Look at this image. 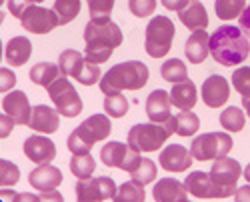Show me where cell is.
<instances>
[{"label":"cell","mask_w":250,"mask_h":202,"mask_svg":"<svg viewBox=\"0 0 250 202\" xmlns=\"http://www.w3.org/2000/svg\"><path fill=\"white\" fill-rule=\"evenodd\" d=\"M210 54L220 66H238L250 54L248 38L240 26H218L210 34Z\"/></svg>","instance_id":"cell-1"},{"label":"cell","mask_w":250,"mask_h":202,"mask_svg":"<svg viewBox=\"0 0 250 202\" xmlns=\"http://www.w3.org/2000/svg\"><path fill=\"white\" fill-rule=\"evenodd\" d=\"M86 42V60L94 64H102L112 56V50L122 44L120 26L112 20H90L84 26Z\"/></svg>","instance_id":"cell-2"},{"label":"cell","mask_w":250,"mask_h":202,"mask_svg":"<svg viewBox=\"0 0 250 202\" xmlns=\"http://www.w3.org/2000/svg\"><path fill=\"white\" fill-rule=\"evenodd\" d=\"M148 66L140 62V60H128V62H120L106 70L100 78V90L104 96L120 94L122 90H140L148 82Z\"/></svg>","instance_id":"cell-3"},{"label":"cell","mask_w":250,"mask_h":202,"mask_svg":"<svg viewBox=\"0 0 250 202\" xmlns=\"http://www.w3.org/2000/svg\"><path fill=\"white\" fill-rule=\"evenodd\" d=\"M110 130L112 126L108 114H92L68 136V150L72 154H88L96 142H102V140L108 138Z\"/></svg>","instance_id":"cell-4"},{"label":"cell","mask_w":250,"mask_h":202,"mask_svg":"<svg viewBox=\"0 0 250 202\" xmlns=\"http://www.w3.org/2000/svg\"><path fill=\"white\" fill-rule=\"evenodd\" d=\"M174 34L176 28L168 16H154L146 26V40H144V48H146L148 56L162 58L168 54V50L172 48Z\"/></svg>","instance_id":"cell-5"},{"label":"cell","mask_w":250,"mask_h":202,"mask_svg":"<svg viewBox=\"0 0 250 202\" xmlns=\"http://www.w3.org/2000/svg\"><path fill=\"white\" fill-rule=\"evenodd\" d=\"M230 150H232V138L228 132H204L192 140L190 146L192 158L200 160V162L224 158Z\"/></svg>","instance_id":"cell-6"},{"label":"cell","mask_w":250,"mask_h":202,"mask_svg":"<svg viewBox=\"0 0 250 202\" xmlns=\"http://www.w3.org/2000/svg\"><path fill=\"white\" fill-rule=\"evenodd\" d=\"M46 90H48V96L54 102L58 114L66 116V118H74L82 112V98L76 92V88L72 86L68 76H58Z\"/></svg>","instance_id":"cell-7"},{"label":"cell","mask_w":250,"mask_h":202,"mask_svg":"<svg viewBox=\"0 0 250 202\" xmlns=\"http://www.w3.org/2000/svg\"><path fill=\"white\" fill-rule=\"evenodd\" d=\"M208 174H210L212 182L216 186L218 198H228V196H234V192H236V184L242 176V166L238 160L224 156V158L214 160Z\"/></svg>","instance_id":"cell-8"},{"label":"cell","mask_w":250,"mask_h":202,"mask_svg":"<svg viewBox=\"0 0 250 202\" xmlns=\"http://www.w3.org/2000/svg\"><path fill=\"white\" fill-rule=\"evenodd\" d=\"M168 130L164 124L148 122V124H134L128 132V146L138 152H154L168 140Z\"/></svg>","instance_id":"cell-9"},{"label":"cell","mask_w":250,"mask_h":202,"mask_svg":"<svg viewBox=\"0 0 250 202\" xmlns=\"http://www.w3.org/2000/svg\"><path fill=\"white\" fill-rule=\"evenodd\" d=\"M100 160L106 166L110 168H120L124 172H134L140 164V152L130 148L128 144H122V142H116V140H112V142H106L102 146L100 150Z\"/></svg>","instance_id":"cell-10"},{"label":"cell","mask_w":250,"mask_h":202,"mask_svg":"<svg viewBox=\"0 0 250 202\" xmlns=\"http://www.w3.org/2000/svg\"><path fill=\"white\" fill-rule=\"evenodd\" d=\"M116 182L110 176L84 178L76 182V200L78 202H104L116 194Z\"/></svg>","instance_id":"cell-11"},{"label":"cell","mask_w":250,"mask_h":202,"mask_svg":"<svg viewBox=\"0 0 250 202\" xmlns=\"http://www.w3.org/2000/svg\"><path fill=\"white\" fill-rule=\"evenodd\" d=\"M20 24H22L24 30H28L32 34H48L58 26L56 14L44 6H38V4H32L22 12Z\"/></svg>","instance_id":"cell-12"},{"label":"cell","mask_w":250,"mask_h":202,"mask_svg":"<svg viewBox=\"0 0 250 202\" xmlns=\"http://www.w3.org/2000/svg\"><path fill=\"white\" fill-rule=\"evenodd\" d=\"M202 102L208 108H220L226 104L228 96H230V84L226 82L224 76L212 74L202 82Z\"/></svg>","instance_id":"cell-13"},{"label":"cell","mask_w":250,"mask_h":202,"mask_svg":"<svg viewBox=\"0 0 250 202\" xmlns=\"http://www.w3.org/2000/svg\"><path fill=\"white\" fill-rule=\"evenodd\" d=\"M24 154L36 164H50L56 156V146L50 138L32 134L24 140Z\"/></svg>","instance_id":"cell-14"},{"label":"cell","mask_w":250,"mask_h":202,"mask_svg":"<svg viewBox=\"0 0 250 202\" xmlns=\"http://www.w3.org/2000/svg\"><path fill=\"white\" fill-rule=\"evenodd\" d=\"M192 154L190 150H186V146L182 144H170V146H166L160 156H158V162L164 170H168V172H184V170H188L192 166Z\"/></svg>","instance_id":"cell-15"},{"label":"cell","mask_w":250,"mask_h":202,"mask_svg":"<svg viewBox=\"0 0 250 202\" xmlns=\"http://www.w3.org/2000/svg\"><path fill=\"white\" fill-rule=\"evenodd\" d=\"M2 108L4 114H8L14 124H28L30 122V102H28V96L22 90H10V94L4 96L2 100Z\"/></svg>","instance_id":"cell-16"},{"label":"cell","mask_w":250,"mask_h":202,"mask_svg":"<svg viewBox=\"0 0 250 202\" xmlns=\"http://www.w3.org/2000/svg\"><path fill=\"white\" fill-rule=\"evenodd\" d=\"M28 182L32 188H36L40 192H50V190H56L60 186L62 172L52 164H38L28 174Z\"/></svg>","instance_id":"cell-17"},{"label":"cell","mask_w":250,"mask_h":202,"mask_svg":"<svg viewBox=\"0 0 250 202\" xmlns=\"http://www.w3.org/2000/svg\"><path fill=\"white\" fill-rule=\"evenodd\" d=\"M28 126L36 132H42V134H52L58 130L60 126V114L56 108H50L46 104H38L32 108L30 112V122Z\"/></svg>","instance_id":"cell-18"},{"label":"cell","mask_w":250,"mask_h":202,"mask_svg":"<svg viewBox=\"0 0 250 202\" xmlns=\"http://www.w3.org/2000/svg\"><path fill=\"white\" fill-rule=\"evenodd\" d=\"M152 196L154 202H186L188 190L176 178H160L152 188Z\"/></svg>","instance_id":"cell-19"},{"label":"cell","mask_w":250,"mask_h":202,"mask_svg":"<svg viewBox=\"0 0 250 202\" xmlns=\"http://www.w3.org/2000/svg\"><path fill=\"white\" fill-rule=\"evenodd\" d=\"M170 94L166 90H152L146 98V114L150 118V122L164 124L172 114H170Z\"/></svg>","instance_id":"cell-20"},{"label":"cell","mask_w":250,"mask_h":202,"mask_svg":"<svg viewBox=\"0 0 250 202\" xmlns=\"http://www.w3.org/2000/svg\"><path fill=\"white\" fill-rule=\"evenodd\" d=\"M184 54L192 64H202L206 56L210 54V36L206 30H194L184 44Z\"/></svg>","instance_id":"cell-21"},{"label":"cell","mask_w":250,"mask_h":202,"mask_svg":"<svg viewBox=\"0 0 250 202\" xmlns=\"http://www.w3.org/2000/svg\"><path fill=\"white\" fill-rule=\"evenodd\" d=\"M186 190L188 194L196 196V198H218V192H216V186L212 182V178L208 172H202V170H194L186 176V182H184Z\"/></svg>","instance_id":"cell-22"},{"label":"cell","mask_w":250,"mask_h":202,"mask_svg":"<svg viewBox=\"0 0 250 202\" xmlns=\"http://www.w3.org/2000/svg\"><path fill=\"white\" fill-rule=\"evenodd\" d=\"M196 100H198V90L190 78L182 80V82H176L170 90V102H172V106H176L180 110H192Z\"/></svg>","instance_id":"cell-23"},{"label":"cell","mask_w":250,"mask_h":202,"mask_svg":"<svg viewBox=\"0 0 250 202\" xmlns=\"http://www.w3.org/2000/svg\"><path fill=\"white\" fill-rule=\"evenodd\" d=\"M32 54V44L26 36H14L4 48V58L10 66H24Z\"/></svg>","instance_id":"cell-24"},{"label":"cell","mask_w":250,"mask_h":202,"mask_svg":"<svg viewBox=\"0 0 250 202\" xmlns=\"http://www.w3.org/2000/svg\"><path fill=\"white\" fill-rule=\"evenodd\" d=\"M178 18H180V22L186 28H190L192 32L194 30H206V26H208V12H206L204 4L198 2V0H192V2L186 4L178 12Z\"/></svg>","instance_id":"cell-25"},{"label":"cell","mask_w":250,"mask_h":202,"mask_svg":"<svg viewBox=\"0 0 250 202\" xmlns=\"http://www.w3.org/2000/svg\"><path fill=\"white\" fill-rule=\"evenodd\" d=\"M58 76H60V68L58 64H52V62H38L30 68V80L44 88H48Z\"/></svg>","instance_id":"cell-26"},{"label":"cell","mask_w":250,"mask_h":202,"mask_svg":"<svg viewBox=\"0 0 250 202\" xmlns=\"http://www.w3.org/2000/svg\"><path fill=\"white\" fill-rule=\"evenodd\" d=\"M84 60H86V56H82L78 50H64L58 56V68L64 76L76 78L82 64H84Z\"/></svg>","instance_id":"cell-27"},{"label":"cell","mask_w":250,"mask_h":202,"mask_svg":"<svg viewBox=\"0 0 250 202\" xmlns=\"http://www.w3.org/2000/svg\"><path fill=\"white\" fill-rule=\"evenodd\" d=\"M174 120V134L178 136H194L196 130L200 128V120L192 110H180L176 116H172Z\"/></svg>","instance_id":"cell-28"},{"label":"cell","mask_w":250,"mask_h":202,"mask_svg":"<svg viewBox=\"0 0 250 202\" xmlns=\"http://www.w3.org/2000/svg\"><path fill=\"white\" fill-rule=\"evenodd\" d=\"M144 200H146V192H144V186L138 184L136 180L122 182L116 188V194L112 196V202H144Z\"/></svg>","instance_id":"cell-29"},{"label":"cell","mask_w":250,"mask_h":202,"mask_svg":"<svg viewBox=\"0 0 250 202\" xmlns=\"http://www.w3.org/2000/svg\"><path fill=\"white\" fill-rule=\"evenodd\" d=\"M52 12L56 14L58 26H64L78 16L80 12V0H54Z\"/></svg>","instance_id":"cell-30"},{"label":"cell","mask_w":250,"mask_h":202,"mask_svg":"<svg viewBox=\"0 0 250 202\" xmlns=\"http://www.w3.org/2000/svg\"><path fill=\"white\" fill-rule=\"evenodd\" d=\"M160 74L166 82H182L188 78V66H186L180 58H170L160 66Z\"/></svg>","instance_id":"cell-31"},{"label":"cell","mask_w":250,"mask_h":202,"mask_svg":"<svg viewBox=\"0 0 250 202\" xmlns=\"http://www.w3.org/2000/svg\"><path fill=\"white\" fill-rule=\"evenodd\" d=\"M246 124V114L238 106H228L220 114V126L228 132H240Z\"/></svg>","instance_id":"cell-32"},{"label":"cell","mask_w":250,"mask_h":202,"mask_svg":"<svg viewBox=\"0 0 250 202\" xmlns=\"http://www.w3.org/2000/svg\"><path fill=\"white\" fill-rule=\"evenodd\" d=\"M246 8V0H214V10L220 20H234Z\"/></svg>","instance_id":"cell-33"},{"label":"cell","mask_w":250,"mask_h":202,"mask_svg":"<svg viewBox=\"0 0 250 202\" xmlns=\"http://www.w3.org/2000/svg\"><path fill=\"white\" fill-rule=\"evenodd\" d=\"M96 170V162L94 158L88 154H72L70 158V172L78 178V180H84L90 178V174Z\"/></svg>","instance_id":"cell-34"},{"label":"cell","mask_w":250,"mask_h":202,"mask_svg":"<svg viewBox=\"0 0 250 202\" xmlns=\"http://www.w3.org/2000/svg\"><path fill=\"white\" fill-rule=\"evenodd\" d=\"M156 172H158V166L154 164V160H150V158H142V160H140V164H138V168H136L134 172H130V176H132V180H136L138 184L146 186V184L154 182Z\"/></svg>","instance_id":"cell-35"},{"label":"cell","mask_w":250,"mask_h":202,"mask_svg":"<svg viewBox=\"0 0 250 202\" xmlns=\"http://www.w3.org/2000/svg\"><path fill=\"white\" fill-rule=\"evenodd\" d=\"M128 106H130L128 104V98L124 96L122 92L104 98V110H106V114L112 116V118H122L124 114L128 112Z\"/></svg>","instance_id":"cell-36"},{"label":"cell","mask_w":250,"mask_h":202,"mask_svg":"<svg viewBox=\"0 0 250 202\" xmlns=\"http://www.w3.org/2000/svg\"><path fill=\"white\" fill-rule=\"evenodd\" d=\"M100 78H102V72H100V66L90 62V60H84V64H82L76 80L80 84H84V86H92L96 82H100Z\"/></svg>","instance_id":"cell-37"},{"label":"cell","mask_w":250,"mask_h":202,"mask_svg":"<svg viewBox=\"0 0 250 202\" xmlns=\"http://www.w3.org/2000/svg\"><path fill=\"white\" fill-rule=\"evenodd\" d=\"M114 0H88L90 20H110Z\"/></svg>","instance_id":"cell-38"},{"label":"cell","mask_w":250,"mask_h":202,"mask_svg":"<svg viewBox=\"0 0 250 202\" xmlns=\"http://www.w3.org/2000/svg\"><path fill=\"white\" fill-rule=\"evenodd\" d=\"M20 180V168L10 160H0V186H14Z\"/></svg>","instance_id":"cell-39"},{"label":"cell","mask_w":250,"mask_h":202,"mask_svg":"<svg viewBox=\"0 0 250 202\" xmlns=\"http://www.w3.org/2000/svg\"><path fill=\"white\" fill-rule=\"evenodd\" d=\"M232 84L242 98L250 96V66H240L232 72Z\"/></svg>","instance_id":"cell-40"},{"label":"cell","mask_w":250,"mask_h":202,"mask_svg":"<svg viewBox=\"0 0 250 202\" xmlns=\"http://www.w3.org/2000/svg\"><path fill=\"white\" fill-rule=\"evenodd\" d=\"M128 8L134 16L138 18H146L152 16L156 10V0H128Z\"/></svg>","instance_id":"cell-41"},{"label":"cell","mask_w":250,"mask_h":202,"mask_svg":"<svg viewBox=\"0 0 250 202\" xmlns=\"http://www.w3.org/2000/svg\"><path fill=\"white\" fill-rule=\"evenodd\" d=\"M16 84V74L10 68H0V92H8Z\"/></svg>","instance_id":"cell-42"},{"label":"cell","mask_w":250,"mask_h":202,"mask_svg":"<svg viewBox=\"0 0 250 202\" xmlns=\"http://www.w3.org/2000/svg\"><path fill=\"white\" fill-rule=\"evenodd\" d=\"M6 4H8L10 14L16 16V18H20V16H22V12H24L28 6H32L34 2H32V0H6Z\"/></svg>","instance_id":"cell-43"},{"label":"cell","mask_w":250,"mask_h":202,"mask_svg":"<svg viewBox=\"0 0 250 202\" xmlns=\"http://www.w3.org/2000/svg\"><path fill=\"white\" fill-rule=\"evenodd\" d=\"M12 128H14V120L8 114H0V138L10 136Z\"/></svg>","instance_id":"cell-44"},{"label":"cell","mask_w":250,"mask_h":202,"mask_svg":"<svg viewBox=\"0 0 250 202\" xmlns=\"http://www.w3.org/2000/svg\"><path fill=\"white\" fill-rule=\"evenodd\" d=\"M238 24H240V30L250 38V4L244 8V12L240 14V18H238Z\"/></svg>","instance_id":"cell-45"},{"label":"cell","mask_w":250,"mask_h":202,"mask_svg":"<svg viewBox=\"0 0 250 202\" xmlns=\"http://www.w3.org/2000/svg\"><path fill=\"white\" fill-rule=\"evenodd\" d=\"M160 2L164 4L166 10H174V12H180L188 2H192V0H160Z\"/></svg>","instance_id":"cell-46"},{"label":"cell","mask_w":250,"mask_h":202,"mask_svg":"<svg viewBox=\"0 0 250 202\" xmlns=\"http://www.w3.org/2000/svg\"><path fill=\"white\" fill-rule=\"evenodd\" d=\"M40 202H64V196H62L58 190H50V192L40 194Z\"/></svg>","instance_id":"cell-47"},{"label":"cell","mask_w":250,"mask_h":202,"mask_svg":"<svg viewBox=\"0 0 250 202\" xmlns=\"http://www.w3.org/2000/svg\"><path fill=\"white\" fill-rule=\"evenodd\" d=\"M234 202H250V184L236 188V192H234Z\"/></svg>","instance_id":"cell-48"},{"label":"cell","mask_w":250,"mask_h":202,"mask_svg":"<svg viewBox=\"0 0 250 202\" xmlns=\"http://www.w3.org/2000/svg\"><path fill=\"white\" fill-rule=\"evenodd\" d=\"M12 202H40V196H36L32 192H16Z\"/></svg>","instance_id":"cell-49"},{"label":"cell","mask_w":250,"mask_h":202,"mask_svg":"<svg viewBox=\"0 0 250 202\" xmlns=\"http://www.w3.org/2000/svg\"><path fill=\"white\" fill-rule=\"evenodd\" d=\"M16 196L14 190H0V200H4V202H12Z\"/></svg>","instance_id":"cell-50"},{"label":"cell","mask_w":250,"mask_h":202,"mask_svg":"<svg viewBox=\"0 0 250 202\" xmlns=\"http://www.w3.org/2000/svg\"><path fill=\"white\" fill-rule=\"evenodd\" d=\"M242 108H244V112L250 116V96H244V98H242Z\"/></svg>","instance_id":"cell-51"},{"label":"cell","mask_w":250,"mask_h":202,"mask_svg":"<svg viewBox=\"0 0 250 202\" xmlns=\"http://www.w3.org/2000/svg\"><path fill=\"white\" fill-rule=\"evenodd\" d=\"M242 174H244V178H246V182L250 184V162H248V166L242 170Z\"/></svg>","instance_id":"cell-52"},{"label":"cell","mask_w":250,"mask_h":202,"mask_svg":"<svg viewBox=\"0 0 250 202\" xmlns=\"http://www.w3.org/2000/svg\"><path fill=\"white\" fill-rule=\"evenodd\" d=\"M4 22V12H0V24Z\"/></svg>","instance_id":"cell-53"},{"label":"cell","mask_w":250,"mask_h":202,"mask_svg":"<svg viewBox=\"0 0 250 202\" xmlns=\"http://www.w3.org/2000/svg\"><path fill=\"white\" fill-rule=\"evenodd\" d=\"M0 60H2V40H0Z\"/></svg>","instance_id":"cell-54"},{"label":"cell","mask_w":250,"mask_h":202,"mask_svg":"<svg viewBox=\"0 0 250 202\" xmlns=\"http://www.w3.org/2000/svg\"><path fill=\"white\" fill-rule=\"evenodd\" d=\"M32 2H34V4H36V2H44V0H32Z\"/></svg>","instance_id":"cell-55"},{"label":"cell","mask_w":250,"mask_h":202,"mask_svg":"<svg viewBox=\"0 0 250 202\" xmlns=\"http://www.w3.org/2000/svg\"><path fill=\"white\" fill-rule=\"evenodd\" d=\"M4 2H6V0H0V6H2V4H4Z\"/></svg>","instance_id":"cell-56"},{"label":"cell","mask_w":250,"mask_h":202,"mask_svg":"<svg viewBox=\"0 0 250 202\" xmlns=\"http://www.w3.org/2000/svg\"><path fill=\"white\" fill-rule=\"evenodd\" d=\"M186 202H190V200H186Z\"/></svg>","instance_id":"cell-57"}]
</instances>
